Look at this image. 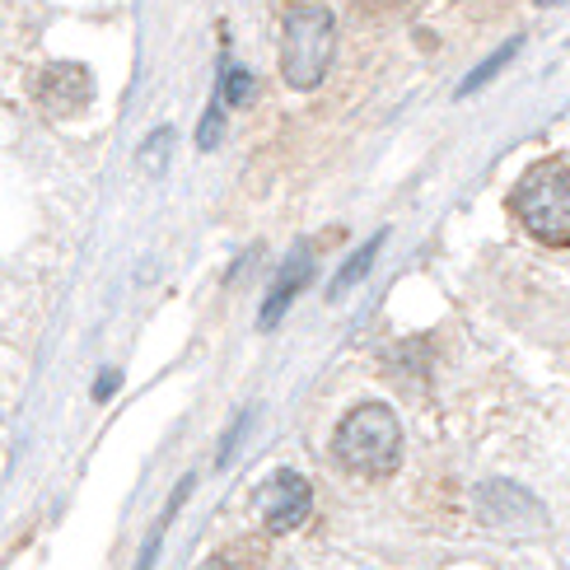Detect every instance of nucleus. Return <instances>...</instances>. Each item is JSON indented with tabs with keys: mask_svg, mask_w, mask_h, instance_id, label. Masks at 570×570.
Segmentation results:
<instances>
[{
	"mask_svg": "<svg viewBox=\"0 0 570 570\" xmlns=\"http://www.w3.org/2000/svg\"><path fill=\"white\" fill-rule=\"evenodd\" d=\"M337 463L365 478H389L402 459V425L384 402H361L337 425Z\"/></svg>",
	"mask_w": 570,
	"mask_h": 570,
	"instance_id": "obj_1",
	"label": "nucleus"
},
{
	"mask_svg": "<svg viewBox=\"0 0 570 570\" xmlns=\"http://www.w3.org/2000/svg\"><path fill=\"white\" fill-rule=\"evenodd\" d=\"M510 210L538 244L570 248V169L566 164H538V169H529L510 193Z\"/></svg>",
	"mask_w": 570,
	"mask_h": 570,
	"instance_id": "obj_2",
	"label": "nucleus"
},
{
	"mask_svg": "<svg viewBox=\"0 0 570 570\" xmlns=\"http://www.w3.org/2000/svg\"><path fill=\"white\" fill-rule=\"evenodd\" d=\"M332 10L323 6H295L285 14V33H281V76L295 89H314L327 76L332 61Z\"/></svg>",
	"mask_w": 570,
	"mask_h": 570,
	"instance_id": "obj_3",
	"label": "nucleus"
},
{
	"mask_svg": "<svg viewBox=\"0 0 570 570\" xmlns=\"http://www.w3.org/2000/svg\"><path fill=\"white\" fill-rule=\"evenodd\" d=\"M308 510H314V491H308V482L299 478V472H276V478L263 482V491H257V519H263L267 533H295Z\"/></svg>",
	"mask_w": 570,
	"mask_h": 570,
	"instance_id": "obj_4",
	"label": "nucleus"
},
{
	"mask_svg": "<svg viewBox=\"0 0 570 570\" xmlns=\"http://www.w3.org/2000/svg\"><path fill=\"white\" fill-rule=\"evenodd\" d=\"M308 276H314V248L299 244L291 257H285V267L276 272V285H272V295L263 304V327H272L285 314V308H291V299L308 285Z\"/></svg>",
	"mask_w": 570,
	"mask_h": 570,
	"instance_id": "obj_5",
	"label": "nucleus"
},
{
	"mask_svg": "<svg viewBox=\"0 0 570 570\" xmlns=\"http://www.w3.org/2000/svg\"><path fill=\"white\" fill-rule=\"evenodd\" d=\"M379 244H384V234H374V239H370L361 253H351V257H346V267L337 272V281H332V295H346L351 285H355V276H365V272H370V263L379 257Z\"/></svg>",
	"mask_w": 570,
	"mask_h": 570,
	"instance_id": "obj_6",
	"label": "nucleus"
},
{
	"mask_svg": "<svg viewBox=\"0 0 570 570\" xmlns=\"http://www.w3.org/2000/svg\"><path fill=\"white\" fill-rule=\"evenodd\" d=\"M248 548H257V542H229V548L220 557H210L202 570H257V561H248Z\"/></svg>",
	"mask_w": 570,
	"mask_h": 570,
	"instance_id": "obj_7",
	"label": "nucleus"
},
{
	"mask_svg": "<svg viewBox=\"0 0 570 570\" xmlns=\"http://www.w3.org/2000/svg\"><path fill=\"white\" fill-rule=\"evenodd\" d=\"M248 94H253V76H248V70H239V66H229V70H225V94H220V99L244 104Z\"/></svg>",
	"mask_w": 570,
	"mask_h": 570,
	"instance_id": "obj_8",
	"label": "nucleus"
},
{
	"mask_svg": "<svg viewBox=\"0 0 570 570\" xmlns=\"http://www.w3.org/2000/svg\"><path fill=\"white\" fill-rule=\"evenodd\" d=\"M514 47H519V42H510V47H501V52H495V57H491V61H487V66L478 70V76H468V80H463V94H472V89H478V85H487V80L495 76V70H501V66H505V61L514 57Z\"/></svg>",
	"mask_w": 570,
	"mask_h": 570,
	"instance_id": "obj_9",
	"label": "nucleus"
},
{
	"mask_svg": "<svg viewBox=\"0 0 570 570\" xmlns=\"http://www.w3.org/2000/svg\"><path fill=\"white\" fill-rule=\"evenodd\" d=\"M220 131V112H206V122H202V146H216V136Z\"/></svg>",
	"mask_w": 570,
	"mask_h": 570,
	"instance_id": "obj_10",
	"label": "nucleus"
}]
</instances>
